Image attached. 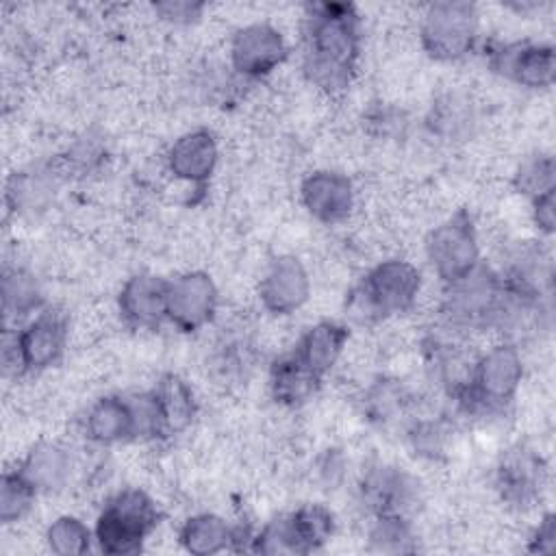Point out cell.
<instances>
[{
	"mask_svg": "<svg viewBox=\"0 0 556 556\" xmlns=\"http://www.w3.org/2000/svg\"><path fill=\"white\" fill-rule=\"evenodd\" d=\"M358 56V26L352 7L319 4L313 11L308 28L311 78L324 89H341L348 85Z\"/></svg>",
	"mask_w": 556,
	"mask_h": 556,
	"instance_id": "6da1fadb",
	"label": "cell"
},
{
	"mask_svg": "<svg viewBox=\"0 0 556 556\" xmlns=\"http://www.w3.org/2000/svg\"><path fill=\"white\" fill-rule=\"evenodd\" d=\"M159 523L154 502L139 489L119 491L102 508L93 536L104 554H132Z\"/></svg>",
	"mask_w": 556,
	"mask_h": 556,
	"instance_id": "7a4b0ae2",
	"label": "cell"
},
{
	"mask_svg": "<svg viewBox=\"0 0 556 556\" xmlns=\"http://www.w3.org/2000/svg\"><path fill=\"white\" fill-rule=\"evenodd\" d=\"M419 285V271L408 261H382L367 274L354 293L352 306L363 319H378L391 313H402L415 302Z\"/></svg>",
	"mask_w": 556,
	"mask_h": 556,
	"instance_id": "3957f363",
	"label": "cell"
},
{
	"mask_svg": "<svg viewBox=\"0 0 556 556\" xmlns=\"http://www.w3.org/2000/svg\"><path fill=\"white\" fill-rule=\"evenodd\" d=\"M428 261L447 285L473 271L478 261V237L471 217L458 211L443 224H439L426 241Z\"/></svg>",
	"mask_w": 556,
	"mask_h": 556,
	"instance_id": "277c9868",
	"label": "cell"
},
{
	"mask_svg": "<svg viewBox=\"0 0 556 556\" xmlns=\"http://www.w3.org/2000/svg\"><path fill=\"white\" fill-rule=\"evenodd\" d=\"M478 17L467 2H437L421 24L424 48L437 59H458L471 50Z\"/></svg>",
	"mask_w": 556,
	"mask_h": 556,
	"instance_id": "5b68a950",
	"label": "cell"
},
{
	"mask_svg": "<svg viewBox=\"0 0 556 556\" xmlns=\"http://www.w3.org/2000/svg\"><path fill=\"white\" fill-rule=\"evenodd\" d=\"M504 280L478 265L467 276L450 282L447 315L463 326L495 324L504 302Z\"/></svg>",
	"mask_w": 556,
	"mask_h": 556,
	"instance_id": "8992f818",
	"label": "cell"
},
{
	"mask_svg": "<svg viewBox=\"0 0 556 556\" xmlns=\"http://www.w3.org/2000/svg\"><path fill=\"white\" fill-rule=\"evenodd\" d=\"M523 363L515 345L502 343L484 352L469 376V397L495 408L510 402L521 384Z\"/></svg>",
	"mask_w": 556,
	"mask_h": 556,
	"instance_id": "52a82bcc",
	"label": "cell"
},
{
	"mask_svg": "<svg viewBox=\"0 0 556 556\" xmlns=\"http://www.w3.org/2000/svg\"><path fill=\"white\" fill-rule=\"evenodd\" d=\"M217 308V289L204 271H187L167 280V319L180 330H198Z\"/></svg>",
	"mask_w": 556,
	"mask_h": 556,
	"instance_id": "ba28073f",
	"label": "cell"
},
{
	"mask_svg": "<svg viewBox=\"0 0 556 556\" xmlns=\"http://www.w3.org/2000/svg\"><path fill=\"white\" fill-rule=\"evenodd\" d=\"M285 54V39L269 24H250L241 28L230 43L232 67L250 78H258L276 70Z\"/></svg>",
	"mask_w": 556,
	"mask_h": 556,
	"instance_id": "9c48e42d",
	"label": "cell"
},
{
	"mask_svg": "<svg viewBox=\"0 0 556 556\" xmlns=\"http://www.w3.org/2000/svg\"><path fill=\"white\" fill-rule=\"evenodd\" d=\"M493 67L523 87H547L554 80V50L543 43L513 41L497 48L491 56Z\"/></svg>",
	"mask_w": 556,
	"mask_h": 556,
	"instance_id": "30bf717a",
	"label": "cell"
},
{
	"mask_svg": "<svg viewBox=\"0 0 556 556\" xmlns=\"http://www.w3.org/2000/svg\"><path fill=\"white\" fill-rule=\"evenodd\" d=\"M65 321L56 313L37 315L15 337V365L22 369H46L59 361L65 348Z\"/></svg>",
	"mask_w": 556,
	"mask_h": 556,
	"instance_id": "8fae6325",
	"label": "cell"
},
{
	"mask_svg": "<svg viewBox=\"0 0 556 556\" xmlns=\"http://www.w3.org/2000/svg\"><path fill=\"white\" fill-rule=\"evenodd\" d=\"M311 293V280L304 265L295 256H280L271 261L261 280L263 306L276 315L298 311Z\"/></svg>",
	"mask_w": 556,
	"mask_h": 556,
	"instance_id": "7c38bea8",
	"label": "cell"
},
{
	"mask_svg": "<svg viewBox=\"0 0 556 556\" xmlns=\"http://www.w3.org/2000/svg\"><path fill=\"white\" fill-rule=\"evenodd\" d=\"M119 311L137 328L159 326L167 319V280L152 274L128 278L119 293Z\"/></svg>",
	"mask_w": 556,
	"mask_h": 556,
	"instance_id": "4fadbf2b",
	"label": "cell"
},
{
	"mask_svg": "<svg viewBox=\"0 0 556 556\" xmlns=\"http://www.w3.org/2000/svg\"><path fill=\"white\" fill-rule=\"evenodd\" d=\"M302 202L319 222H341L354 204L352 182L337 172H315L302 182Z\"/></svg>",
	"mask_w": 556,
	"mask_h": 556,
	"instance_id": "5bb4252c",
	"label": "cell"
},
{
	"mask_svg": "<svg viewBox=\"0 0 556 556\" xmlns=\"http://www.w3.org/2000/svg\"><path fill=\"white\" fill-rule=\"evenodd\" d=\"M217 141L208 130H191L180 135L169 152H167V165L169 172L187 182H204L215 165H217Z\"/></svg>",
	"mask_w": 556,
	"mask_h": 556,
	"instance_id": "9a60e30c",
	"label": "cell"
},
{
	"mask_svg": "<svg viewBox=\"0 0 556 556\" xmlns=\"http://www.w3.org/2000/svg\"><path fill=\"white\" fill-rule=\"evenodd\" d=\"M345 341L348 330L343 326L334 321H319L306 330L293 354L311 374H315L321 380L324 374H328L330 367L341 356Z\"/></svg>",
	"mask_w": 556,
	"mask_h": 556,
	"instance_id": "2e32d148",
	"label": "cell"
},
{
	"mask_svg": "<svg viewBox=\"0 0 556 556\" xmlns=\"http://www.w3.org/2000/svg\"><path fill=\"white\" fill-rule=\"evenodd\" d=\"M87 437L96 443L111 445L135 437V415L128 397H102L87 413Z\"/></svg>",
	"mask_w": 556,
	"mask_h": 556,
	"instance_id": "e0dca14e",
	"label": "cell"
},
{
	"mask_svg": "<svg viewBox=\"0 0 556 556\" xmlns=\"http://www.w3.org/2000/svg\"><path fill=\"white\" fill-rule=\"evenodd\" d=\"M70 454L56 443L35 445L20 465V473L35 486L37 493L61 489L70 478Z\"/></svg>",
	"mask_w": 556,
	"mask_h": 556,
	"instance_id": "ac0fdd59",
	"label": "cell"
},
{
	"mask_svg": "<svg viewBox=\"0 0 556 556\" xmlns=\"http://www.w3.org/2000/svg\"><path fill=\"white\" fill-rule=\"evenodd\" d=\"M156 408H159V419H161V432L163 434H174L185 430L195 413L193 395L191 389L178 380L176 376H165L156 389L152 391Z\"/></svg>",
	"mask_w": 556,
	"mask_h": 556,
	"instance_id": "d6986e66",
	"label": "cell"
},
{
	"mask_svg": "<svg viewBox=\"0 0 556 556\" xmlns=\"http://www.w3.org/2000/svg\"><path fill=\"white\" fill-rule=\"evenodd\" d=\"M235 541L230 526L217 515H195L180 528V543L189 554L208 556L226 549Z\"/></svg>",
	"mask_w": 556,
	"mask_h": 556,
	"instance_id": "ffe728a7",
	"label": "cell"
},
{
	"mask_svg": "<svg viewBox=\"0 0 556 556\" xmlns=\"http://www.w3.org/2000/svg\"><path fill=\"white\" fill-rule=\"evenodd\" d=\"M317 382L319 378L311 374L293 352L280 358L271 369L274 395L285 404H298L306 400L315 391Z\"/></svg>",
	"mask_w": 556,
	"mask_h": 556,
	"instance_id": "44dd1931",
	"label": "cell"
},
{
	"mask_svg": "<svg viewBox=\"0 0 556 556\" xmlns=\"http://www.w3.org/2000/svg\"><path fill=\"white\" fill-rule=\"evenodd\" d=\"M539 484V465L528 454H513L500 467V486L508 500L526 502Z\"/></svg>",
	"mask_w": 556,
	"mask_h": 556,
	"instance_id": "7402d4cb",
	"label": "cell"
},
{
	"mask_svg": "<svg viewBox=\"0 0 556 556\" xmlns=\"http://www.w3.org/2000/svg\"><path fill=\"white\" fill-rule=\"evenodd\" d=\"M93 539L96 536L91 534V530L78 517H72V515H63L54 519L46 532V543L50 552L59 556L85 554L89 552Z\"/></svg>",
	"mask_w": 556,
	"mask_h": 556,
	"instance_id": "603a6c76",
	"label": "cell"
},
{
	"mask_svg": "<svg viewBox=\"0 0 556 556\" xmlns=\"http://www.w3.org/2000/svg\"><path fill=\"white\" fill-rule=\"evenodd\" d=\"M291 521L295 526V532L302 541L304 552H313L321 547L330 539L334 528L332 513L319 504H306L298 508L295 513H291Z\"/></svg>",
	"mask_w": 556,
	"mask_h": 556,
	"instance_id": "cb8c5ba5",
	"label": "cell"
},
{
	"mask_svg": "<svg viewBox=\"0 0 556 556\" xmlns=\"http://www.w3.org/2000/svg\"><path fill=\"white\" fill-rule=\"evenodd\" d=\"M35 495V486L20 473V469L7 471L0 482V519L4 523L22 519L30 510Z\"/></svg>",
	"mask_w": 556,
	"mask_h": 556,
	"instance_id": "d4e9b609",
	"label": "cell"
},
{
	"mask_svg": "<svg viewBox=\"0 0 556 556\" xmlns=\"http://www.w3.org/2000/svg\"><path fill=\"white\" fill-rule=\"evenodd\" d=\"M371 547L384 554L413 552V532L402 515H378L371 528Z\"/></svg>",
	"mask_w": 556,
	"mask_h": 556,
	"instance_id": "484cf974",
	"label": "cell"
},
{
	"mask_svg": "<svg viewBox=\"0 0 556 556\" xmlns=\"http://www.w3.org/2000/svg\"><path fill=\"white\" fill-rule=\"evenodd\" d=\"M252 541V549L261 554H306L291 521V515L269 521Z\"/></svg>",
	"mask_w": 556,
	"mask_h": 556,
	"instance_id": "4316f807",
	"label": "cell"
},
{
	"mask_svg": "<svg viewBox=\"0 0 556 556\" xmlns=\"http://www.w3.org/2000/svg\"><path fill=\"white\" fill-rule=\"evenodd\" d=\"M517 185L532 200L554 191V161L552 156H534L521 165L517 174Z\"/></svg>",
	"mask_w": 556,
	"mask_h": 556,
	"instance_id": "83f0119b",
	"label": "cell"
},
{
	"mask_svg": "<svg viewBox=\"0 0 556 556\" xmlns=\"http://www.w3.org/2000/svg\"><path fill=\"white\" fill-rule=\"evenodd\" d=\"M532 204H534V222H536V226L543 232L549 235L554 230V191L534 198Z\"/></svg>",
	"mask_w": 556,
	"mask_h": 556,
	"instance_id": "f1b7e54d",
	"label": "cell"
},
{
	"mask_svg": "<svg viewBox=\"0 0 556 556\" xmlns=\"http://www.w3.org/2000/svg\"><path fill=\"white\" fill-rule=\"evenodd\" d=\"M554 541H556L554 517L547 515V517L539 523L534 536L530 539V549H532V552H541V554H549V552L554 549Z\"/></svg>",
	"mask_w": 556,
	"mask_h": 556,
	"instance_id": "f546056e",
	"label": "cell"
},
{
	"mask_svg": "<svg viewBox=\"0 0 556 556\" xmlns=\"http://www.w3.org/2000/svg\"><path fill=\"white\" fill-rule=\"evenodd\" d=\"M165 17L174 20V22H187L193 20L195 13L202 9L200 4H191V2H163L156 7Z\"/></svg>",
	"mask_w": 556,
	"mask_h": 556,
	"instance_id": "4dcf8cb0",
	"label": "cell"
}]
</instances>
